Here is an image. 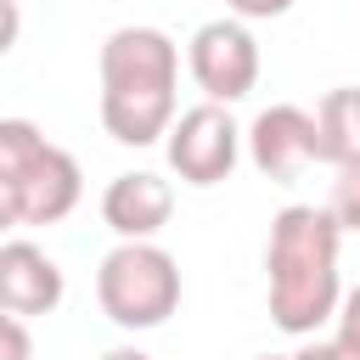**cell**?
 <instances>
[{
    "label": "cell",
    "instance_id": "obj_18",
    "mask_svg": "<svg viewBox=\"0 0 360 360\" xmlns=\"http://www.w3.org/2000/svg\"><path fill=\"white\" fill-rule=\"evenodd\" d=\"M264 360H292V354H264Z\"/></svg>",
    "mask_w": 360,
    "mask_h": 360
},
{
    "label": "cell",
    "instance_id": "obj_14",
    "mask_svg": "<svg viewBox=\"0 0 360 360\" xmlns=\"http://www.w3.org/2000/svg\"><path fill=\"white\" fill-rule=\"evenodd\" d=\"M338 338H360V287L343 292V304H338Z\"/></svg>",
    "mask_w": 360,
    "mask_h": 360
},
{
    "label": "cell",
    "instance_id": "obj_12",
    "mask_svg": "<svg viewBox=\"0 0 360 360\" xmlns=\"http://www.w3.org/2000/svg\"><path fill=\"white\" fill-rule=\"evenodd\" d=\"M28 315H0V360H28L34 354V343H28V326H22Z\"/></svg>",
    "mask_w": 360,
    "mask_h": 360
},
{
    "label": "cell",
    "instance_id": "obj_3",
    "mask_svg": "<svg viewBox=\"0 0 360 360\" xmlns=\"http://www.w3.org/2000/svg\"><path fill=\"white\" fill-rule=\"evenodd\" d=\"M79 163L51 146L28 118H0V219L6 225H56L79 208Z\"/></svg>",
    "mask_w": 360,
    "mask_h": 360
},
{
    "label": "cell",
    "instance_id": "obj_11",
    "mask_svg": "<svg viewBox=\"0 0 360 360\" xmlns=\"http://www.w3.org/2000/svg\"><path fill=\"white\" fill-rule=\"evenodd\" d=\"M332 219L343 225V231H360V158H349V163H338V180H332Z\"/></svg>",
    "mask_w": 360,
    "mask_h": 360
},
{
    "label": "cell",
    "instance_id": "obj_10",
    "mask_svg": "<svg viewBox=\"0 0 360 360\" xmlns=\"http://www.w3.org/2000/svg\"><path fill=\"white\" fill-rule=\"evenodd\" d=\"M315 129H321V163H349L360 158V84H338L321 96L315 107Z\"/></svg>",
    "mask_w": 360,
    "mask_h": 360
},
{
    "label": "cell",
    "instance_id": "obj_7",
    "mask_svg": "<svg viewBox=\"0 0 360 360\" xmlns=\"http://www.w3.org/2000/svg\"><path fill=\"white\" fill-rule=\"evenodd\" d=\"M248 158L264 180H298L304 163H321V129H315V112L292 107V101H276L253 118L248 129Z\"/></svg>",
    "mask_w": 360,
    "mask_h": 360
},
{
    "label": "cell",
    "instance_id": "obj_5",
    "mask_svg": "<svg viewBox=\"0 0 360 360\" xmlns=\"http://www.w3.org/2000/svg\"><path fill=\"white\" fill-rule=\"evenodd\" d=\"M163 146H169V169L186 186H219V180H231V169L242 158V129L231 124V112L219 101H202L169 124Z\"/></svg>",
    "mask_w": 360,
    "mask_h": 360
},
{
    "label": "cell",
    "instance_id": "obj_9",
    "mask_svg": "<svg viewBox=\"0 0 360 360\" xmlns=\"http://www.w3.org/2000/svg\"><path fill=\"white\" fill-rule=\"evenodd\" d=\"M62 304V270L45 248L34 242H6L0 248V309L11 315H51Z\"/></svg>",
    "mask_w": 360,
    "mask_h": 360
},
{
    "label": "cell",
    "instance_id": "obj_2",
    "mask_svg": "<svg viewBox=\"0 0 360 360\" xmlns=\"http://www.w3.org/2000/svg\"><path fill=\"white\" fill-rule=\"evenodd\" d=\"M180 51L163 28H118L101 45V124L118 146H152L174 124Z\"/></svg>",
    "mask_w": 360,
    "mask_h": 360
},
{
    "label": "cell",
    "instance_id": "obj_8",
    "mask_svg": "<svg viewBox=\"0 0 360 360\" xmlns=\"http://www.w3.org/2000/svg\"><path fill=\"white\" fill-rule=\"evenodd\" d=\"M174 214V191L158 174H112L101 191V219L124 242H152Z\"/></svg>",
    "mask_w": 360,
    "mask_h": 360
},
{
    "label": "cell",
    "instance_id": "obj_17",
    "mask_svg": "<svg viewBox=\"0 0 360 360\" xmlns=\"http://www.w3.org/2000/svg\"><path fill=\"white\" fill-rule=\"evenodd\" d=\"M101 360H152V354H146V349H129V343H118V349H107Z\"/></svg>",
    "mask_w": 360,
    "mask_h": 360
},
{
    "label": "cell",
    "instance_id": "obj_16",
    "mask_svg": "<svg viewBox=\"0 0 360 360\" xmlns=\"http://www.w3.org/2000/svg\"><path fill=\"white\" fill-rule=\"evenodd\" d=\"M332 349H338V360H360V338H332Z\"/></svg>",
    "mask_w": 360,
    "mask_h": 360
},
{
    "label": "cell",
    "instance_id": "obj_6",
    "mask_svg": "<svg viewBox=\"0 0 360 360\" xmlns=\"http://www.w3.org/2000/svg\"><path fill=\"white\" fill-rule=\"evenodd\" d=\"M186 62H191L197 90H202L208 101H219V107L242 101V96L259 84V45H253V34L242 28V17L202 22V28L191 34Z\"/></svg>",
    "mask_w": 360,
    "mask_h": 360
},
{
    "label": "cell",
    "instance_id": "obj_13",
    "mask_svg": "<svg viewBox=\"0 0 360 360\" xmlns=\"http://www.w3.org/2000/svg\"><path fill=\"white\" fill-rule=\"evenodd\" d=\"M242 22H270V17H287L292 11V0H225Z\"/></svg>",
    "mask_w": 360,
    "mask_h": 360
},
{
    "label": "cell",
    "instance_id": "obj_15",
    "mask_svg": "<svg viewBox=\"0 0 360 360\" xmlns=\"http://www.w3.org/2000/svg\"><path fill=\"white\" fill-rule=\"evenodd\" d=\"M292 360H338V349H332V343H309V349H298Z\"/></svg>",
    "mask_w": 360,
    "mask_h": 360
},
{
    "label": "cell",
    "instance_id": "obj_4",
    "mask_svg": "<svg viewBox=\"0 0 360 360\" xmlns=\"http://www.w3.org/2000/svg\"><path fill=\"white\" fill-rule=\"evenodd\" d=\"M96 304L124 332H152L180 309V264L158 242H118L96 270Z\"/></svg>",
    "mask_w": 360,
    "mask_h": 360
},
{
    "label": "cell",
    "instance_id": "obj_1",
    "mask_svg": "<svg viewBox=\"0 0 360 360\" xmlns=\"http://www.w3.org/2000/svg\"><path fill=\"white\" fill-rule=\"evenodd\" d=\"M338 242H343V225L332 219V208L287 202L270 219L264 270H270V315H276L281 332L304 338V332H315L321 321L338 315V304H343Z\"/></svg>",
    "mask_w": 360,
    "mask_h": 360
}]
</instances>
